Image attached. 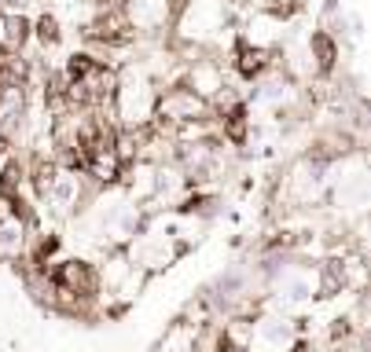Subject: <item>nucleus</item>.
Returning <instances> with one entry per match:
<instances>
[{"label": "nucleus", "mask_w": 371, "mask_h": 352, "mask_svg": "<svg viewBox=\"0 0 371 352\" xmlns=\"http://www.w3.org/2000/svg\"><path fill=\"white\" fill-rule=\"evenodd\" d=\"M268 62H272V56H268L265 48H258V44H247V41H242V44L236 48V70H239L242 77H261V74L268 70Z\"/></svg>", "instance_id": "nucleus-2"}, {"label": "nucleus", "mask_w": 371, "mask_h": 352, "mask_svg": "<svg viewBox=\"0 0 371 352\" xmlns=\"http://www.w3.org/2000/svg\"><path fill=\"white\" fill-rule=\"evenodd\" d=\"M30 37V22L22 15H8V51H19Z\"/></svg>", "instance_id": "nucleus-6"}, {"label": "nucleus", "mask_w": 371, "mask_h": 352, "mask_svg": "<svg viewBox=\"0 0 371 352\" xmlns=\"http://www.w3.org/2000/svg\"><path fill=\"white\" fill-rule=\"evenodd\" d=\"M224 133H228V140H236V143L247 140V107H242V103H236V107L228 110V117H224Z\"/></svg>", "instance_id": "nucleus-5"}, {"label": "nucleus", "mask_w": 371, "mask_h": 352, "mask_svg": "<svg viewBox=\"0 0 371 352\" xmlns=\"http://www.w3.org/2000/svg\"><path fill=\"white\" fill-rule=\"evenodd\" d=\"M202 110V96L195 88H173V92H165L162 99V114L173 117V121H191V117H199Z\"/></svg>", "instance_id": "nucleus-1"}, {"label": "nucleus", "mask_w": 371, "mask_h": 352, "mask_svg": "<svg viewBox=\"0 0 371 352\" xmlns=\"http://www.w3.org/2000/svg\"><path fill=\"white\" fill-rule=\"evenodd\" d=\"M313 56H316V62H320V70H331L335 67V59H338V48H335V41H331L327 33H313Z\"/></svg>", "instance_id": "nucleus-4"}, {"label": "nucleus", "mask_w": 371, "mask_h": 352, "mask_svg": "<svg viewBox=\"0 0 371 352\" xmlns=\"http://www.w3.org/2000/svg\"><path fill=\"white\" fill-rule=\"evenodd\" d=\"M59 283L74 286V290H85V294H92V290H96L92 268L81 265V260H70V265H63V268H59Z\"/></svg>", "instance_id": "nucleus-3"}, {"label": "nucleus", "mask_w": 371, "mask_h": 352, "mask_svg": "<svg viewBox=\"0 0 371 352\" xmlns=\"http://www.w3.org/2000/svg\"><path fill=\"white\" fill-rule=\"evenodd\" d=\"M0 151H8V140L4 136H0Z\"/></svg>", "instance_id": "nucleus-8"}, {"label": "nucleus", "mask_w": 371, "mask_h": 352, "mask_svg": "<svg viewBox=\"0 0 371 352\" xmlns=\"http://www.w3.org/2000/svg\"><path fill=\"white\" fill-rule=\"evenodd\" d=\"M33 30H37V41H41V44H56L59 41V22L52 15H41Z\"/></svg>", "instance_id": "nucleus-7"}]
</instances>
